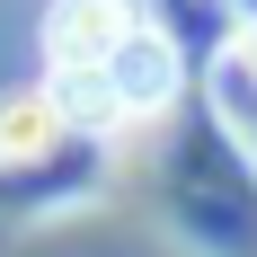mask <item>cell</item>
Returning <instances> with one entry per match:
<instances>
[{
  "mask_svg": "<svg viewBox=\"0 0 257 257\" xmlns=\"http://www.w3.org/2000/svg\"><path fill=\"white\" fill-rule=\"evenodd\" d=\"M124 36H133L124 0H53L45 9V62L53 71H106Z\"/></svg>",
  "mask_w": 257,
  "mask_h": 257,
  "instance_id": "obj_1",
  "label": "cell"
},
{
  "mask_svg": "<svg viewBox=\"0 0 257 257\" xmlns=\"http://www.w3.org/2000/svg\"><path fill=\"white\" fill-rule=\"evenodd\" d=\"M178 45H169V36H160V27H142L133 18V36L124 45H115V62H106V89H115V106H124V124L133 115H160V106L178 98Z\"/></svg>",
  "mask_w": 257,
  "mask_h": 257,
  "instance_id": "obj_2",
  "label": "cell"
},
{
  "mask_svg": "<svg viewBox=\"0 0 257 257\" xmlns=\"http://www.w3.org/2000/svg\"><path fill=\"white\" fill-rule=\"evenodd\" d=\"M53 142H62V124H53L45 89H18V98H0V169H18V160L53 151Z\"/></svg>",
  "mask_w": 257,
  "mask_h": 257,
  "instance_id": "obj_3",
  "label": "cell"
}]
</instances>
